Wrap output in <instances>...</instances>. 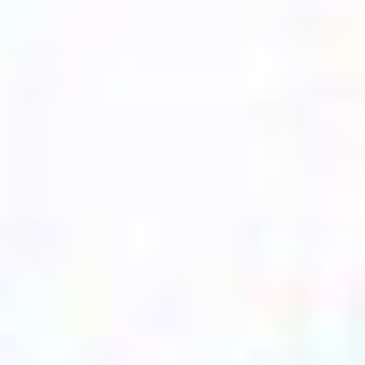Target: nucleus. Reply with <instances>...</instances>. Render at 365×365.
Masks as SVG:
<instances>
[]
</instances>
